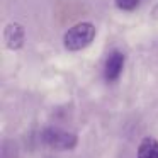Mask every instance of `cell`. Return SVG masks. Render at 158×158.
<instances>
[{
  "label": "cell",
  "mask_w": 158,
  "mask_h": 158,
  "mask_svg": "<svg viewBox=\"0 0 158 158\" xmlns=\"http://www.w3.org/2000/svg\"><path fill=\"white\" fill-rule=\"evenodd\" d=\"M95 34L97 31L92 22H78L65 32L63 46L68 51H80V49L92 44V41L95 39Z\"/></svg>",
  "instance_id": "6da1fadb"
},
{
  "label": "cell",
  "mask_w": 158,
  "mask_h": 158,
  "mask_svg": "<svg viewBox=\"0 0 158 158\" xmlns=\"http://www.w3.org/2000/svg\"><path fill=\"white\" fill-rule=\"evenodd\" d=\"M41 141L48 148L66 151V150H73L77 146L78 138L70 131L60 129V127H44L41 131Z\"/></svg>",
  "instance_id": "7a4b0ae2"
},
{
  "label": "cell",
  "mask_w": 158,
  "mask_h": 158,
  "mask_svg": "<svg viewBox=\"0 0 158 158\" xmlns=\"http://www.w3.org/2000/svg\"><path fill=\"white\" fill-rule=\"evenodd\" d=\"M124 68V55L121 51H112L106 60V66H104V77L107 82H116L121 77Z\"/></svg>",
  "instance_id": "3957f363"
},
{
  "label": "cell",
  "mask_w": 158,
  "mask_h": 158,
  "mask_svg": "<svg viewBox=\"0 0 158 158\" xmlns=\"http://www.w3.org/2000/svg\"><path fill=\"white\" fill-rule=\"evenodd\" d=\"M4 41L9 49H19L24 46L26 41V31L19 22H10L5 26L4 31Z\"/></svg>",
  "instance_id": "277c9868"
},
{
  "label": "cell",
  "mask_w": 158,
  "mask_h": 158,
  "mask_svg": "<svg viewBox=\"0 0 158 158\" xmlns=\"http://www.w3.org/2000/svg\"><path fill=\"white\" fill-rule=\"evenodd\" d=\"M138 158H158V141L155 138H144L138 148Z\"/></svg>",
  "instance_id": "5b68a950"
},
{
  "label": "cell",
  "mask_w": 158,
  "mask_h": 158,
  "mask_svg": "<svg viewBox=\"0 0 158 158\" xmlns=\"http://www.w3.org/2000/svg\"><path fill=\"white\" fill-rule=\"evenodd\" d=\"M116 2V7L121 9V10H126V12H131L139 5V0H114Z\"/></svg>",
  "instance_id": "8992f818"
}]
</instances>
